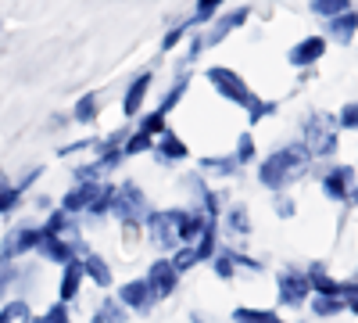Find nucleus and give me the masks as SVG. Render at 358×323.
Segmentation results:
<instances>
[{
	"label": "nucleus",
	"instance_id": "nucleus-1",
	"mask_svg": "<svg viewBox=\"0 0 358 323\" xmlns=\"http://www.w3.org/2000/svg\"><path fill=\"white\" fill-rule=\"evenodd\" d=\"M308 162H312V155H308L305 144H287V148L273 151L258 165V184L268 187V191H283L287 184H294L297 176L308 169Z\"/></svg>",
	"mask_w": 358,
	"mask_h": 323
},
{
	"label": "nucleus",
	"instance_id": "nucleus-2",
	"mask_svg": "<svg viewBox=\"0 0 358 323\" xmlns=\"http://www.w3.org/2000/svg\"><path fill=\"white\" fill-rule=\"evenodd\" d=\"M111 216L122 223L126 238H133L136 230H143L147 216H151V205H147V194L140 191V184L126 180V184L115 187V194H111Z\"/></svg>",
	"mask_w": 358,
	"mask_h": 323
},
{
	"label": "nucleus",
	"instance_id": "nucleus-3",
	"mask_svg": "<svg viewBox=\"0 0 358 323\" xmlns=\"http://www.w3.org/2000/svg\"><path fill=\"white\" fill-rule=\"evenodd\" d=\"M183 212H187V209H162V212L151 209L143 230H147V238H151V245H155L158 252L172 255V252L179 248V230H176V226H179V219H183Z\"/></svg>",
	"mask_w": 358,
	"mask_h": 323
},
{
	"label": "nucleus",
	"instance_id": "nucleus-4",
	"mask_svg": "<svg viewBox=\"0 0 358 323\" xmlns=\"http://www.w3.org/2000/svg\"><path fill=\"white\" fill-rule=\"evenodd\" d=\"M305 148L312 158H326L337 151V119L326 111H315L305 119Z\"/></svg>",
	"mask_w": 358,
	"mask_h": 323
},
{
	"label": "nucleus",
	"instance_id": "nucleus-5",
	"mask_svg": "<svg viewBox=\"0 0 358 323\" xmlns=\"http://www.w3.org/2000/svg\"><path fill=\"white\" fill-rule=\"evenodd\" d=\"M208 76V83H212L215 86V94L219 97H226L229 104H241V108H251L258 97L251 94V86L241 79V76H236L233 69H226V65H212V69H208L204 72Z\"/></svg>",
	"mask_w": 358,
	"mask_h": 323
},
{
	"label": "nucleus",
	"instance_id": "nucleus-6",
	"mask_svg": "<svg viewBox=\"0 0 358 323\" xmlns=\"http://www.w3.org/2000/svg\"><path fill=\"white\" fill-rule=\"evenodd\" d=\"M40 238H43L40 223H22V226L8 230L4 241H0V259H11L15 262V259H22L29 252H36L40 248Z\"/></svg>",
	"mask_w": 358,
	"mask_h": 323
},
{
	"label": "nucleus",
	"instance_id": "nucleus-7",
	"mask_svg": "<svg viewBox=\"0 0 358 323\" xmlns=\"http://www.w3.org/2000/svg\"><path fill=\"white\" fill-rule=\"evenodd\" d=\"M276 295H280V305L287 309H301L312 295V284H308V273H297V270H280L276 277Z\"/></svg>",
	"mask_w": 358,
	"mask_h": 323
},
{
	"label": "nucleus",
	"instance_id": "nucleus-8",
	"mask_svg": "<svg viewBox=\"0 0 358 323\" xmlns=\"http://www.w3.org/2000/svg\"><path fill=\"white\" fill-rule=\"evenodd\" d=\"M179 273L176 266H172V259L169 255H162V259H155L151 266H147V273H143V280L151 284V291H155V298L162 302V298H172V291L179 287Z\"/></svg>",
	"mask_w": 358,
	"mask_h": 323
},
{
	"label": "nucleus",
	"instance_id": "nucleus-9",
	"mask_svg": "<svg viewBox=\"0 0 358 323\" xmlns=\"http://www.w3.org/2000/svg\"><path fill=\"white\" fill-rule=\"evenodd\" d=\"M118 302H122L129 312H151V309L158 305V298H155L151 284H147L143 277H136V280H126L122 287H118Z\"/></svg>",
	"mask_w": 358,
	"mask_h": 323
},
{
	"label": "nucleus",
	"instance_id": "nucleus-10",
	"mask_svg": "<svg viewBox=\"0 0 358 323\" xmlns=\"http://www.w3.org/2000/svg\"><path fill=\"white\" fill-rule=\"evenodd\" d=\"M40 230H43V226H40ZM36 252H40L47 262H57V266H69V262H76V259H83V255H86V245H72V241L54 238V233H43Z\"/></svg>",
	"mask_w": 358,
	"mask_h": 323
},
{
	"label": "nucleus",
	"instance_id": "nucleus-11",
	"mask_svg": "<svg viewBox=\"0 0 358 323\" xmlns=\"http://www.w3.org/2000/svg\"><path fill=\"white\" fill-rule=\"evenodd\" d=\"M104 191V184L101 180H86V184H76L72 191H65V198H62V205L57 209H65L69 216H86L90 212V205L97 201V194Z\"/></svg>",
	"mask_w": 358,
	"mask_h": 323
},
{
	"label": "nucleus",
	"instance_id": "nucleus-12",
	"mask_svg": "<svg viewBox=\"0 0 358 323\" xmlns=\"http://www.w3.org/2000/svg\"><path fill=\"white\" fill-rule=\"evenodd\" d=\"M151 86H155V72L151 69H143V72H136L129 79L126 94H122V115H126V119H136V115L143 111V97H147Z\"/></svg>",
	"mask_w": 358,
	"mask_h": 323
},
{
	"label": "nucleus",
	"instance_id": "nucleus-13",
	"mask_svg": "<svg viewBox=\"0 0 358 323\" xmlns=\"http://www.w3.org/2000/svg\"><path fill=\"white\" fill-rule=\"evenodd\" d=\"M151 155L158 158V165H179V162L190 158V148H187V140L179 137V133L165 130V133L155 140V151H151Z\"/></svg>",
	"mask_w": 358,
	"mask_h": 323
},
{
	"label": "nucleus",
	"instance_id": "nucleus-14",
	"mask_svg": "<svg viewBox=\"0 0 358 323\" xmlns=\"http://www.w3.org/2000/svg\"><path fill=\"white\" fill-rule=\"evenodd\" d=\"M322 191H326V198H330V201H348L351 191H355V169H351V165H334V169H326Z\"/></svg>",
	"mask_w": 358,
	"mask_h": 323
},
{
	"label": "nucleus",
	"instance_id": "nucleus-15",
	"mask_svg": "<svg viewBox=\"0 0 358 323\" xmlns=\"http://www.w3.org/2000/svg\"><path fill=\"white\" fill-rule=\"evenodd\" d=\"M251 18V11L248 8H236V11H229V15H222V18H212L208 22V33H204V40H208V47H219L229 33H236L244 22Z\"/></svg>",
	"mask_w": 358,
	"mask_h": 323
},
{
	"label": "nucleus",
	"instance_id": "nucleus-16",
	"mask_svg": "<svg viewBox=\"0 0 358 323\" xmlns=\"http://www.w3.org/2000/svg\"><path fill=\"white\" fill-rule=\"evenodd\" d=\"M40 226H43V233H54V238H62V241L83 245V238H79V219H76V216H69L65 209H54Z\"/></svg>",
	"mask_w": 358,
	"mask_h": 323
},
{
	"label": "nucleus",
	"instance_id": "nucleus-17",
	"mask_svg": "<svg viewBox=\"0 0 358 323\" xmlns=\"http://www.w3.org/2000/svg\"><path fill=\"white\" fill-rule=\"evenodd\" d=\"M322 54H326V36H305L297 47H290L287 62H290V65H297V69H308V65H315V62H319Z\"/></svg>",
	"mask_w": 358,
	"mask_h": 323
},
{
	"label": "nucleus",
	"instance_id": "nucleus-18",
	"mask_svg": "<svg viewBox=\"0 0 358 323\" xmlns=\"http://www.w3.org/2000/svg\"><path fill=\"white\" fill-rule=\"evenodd\" d=\"M83 280H86L83 259H76V262H69V266H62V280H57V302H76Z\"/></svg>",
	"mask_w": 358,
	"mask_h": 323
},
{
	"label": "nucleus",
	"instance_id": "nucleus-19",
	"mask_svg": "<svg viewBox=\"0 0 358 323\" xmlns=\"http://www.w3.org/2000/svg\"><path fill=\"white\" fill-rule=\"evenodd\" d=\"M83 270H86V277L94 280L97 287H111V280H115L111 262H108L104 255H97V252H86V255H83Z\"/></svg>",
	"mask_w": 358,
	"mask_h": 323
},
{
	"label": "nucleus",
	"instance_id": "nucleus-20",
	"mask_svg": "<svg viewBox=\"0 0 358 323\" xmlns=\"http://www.w3.org/2000/svg\"><path fill=\"white\" fill-rule=\"evenodd\" d=\"M194 252H197V262H212L215 252H219V223L208 219V226L201 230V238L194 241Z\"/></svg>",
	"mask_w": 358,
	"mask_h": 323
},
{
	"label": "nucleus",
	"instance_id": "nucleus-21",
	"mask_svg": "<svg viewBox=\"0 0 358 323\" xmlns=\"http://www.w3.org/2000/svg\"><path fill=\"white\" fill-rule=\"evenodd\" d=\"M97 115H101V97H97V94H83V97L72 104V123H79V126L97 123Z\"/></svg>",
	"mask_w": 358,
	"mask_h": 323
},
{
	"label": "nucleus",
	"instance_id": "nucleus-22",
	"mask_svg": "<svg viewBox=\"0 0 358 323\" xmlns=\"http://www.w3.org/2000/svg\"><path fill=\"white\" fill-rule=\"evenodd\" d=\"M326 22H330V36H334L337 43H351L355 33H358V15H355V11H344V15L326 18Z\"/></svg>",
	"mask_w": 358,
	"mask_h": 323
},
{
	"label": "nucleus",
	"instance_id": "nucleus-23",
	"mask_svg": "<svg viewBox=\"0 0 358 323\" xmlns=\"http://www.w3.org/2000/svg\"><path fill=\"white\" fill-rule=\"evenodd\" d=\"M136 130L147 133L151 140H158V137L169 130V115L158 111V108H155V111H140V115H136Z\"/></svg>",
	"mask_w": 358,
	"mask_h": 323
},
{
	"label": "nucleus",
	"instance_id": "nucleus-24",
	"mask_svg": "<svg viewBox=\"0 0 358 323\" xmlns=\"http://www.w3.org/2000/svg\"><path fill=\"white\" fill-rule=\"evenodd\" d=\"M233 323H283V316L276 309H255V305H241L233 309Z\"/></svg>",
	"mask_w": 358,
	"mask_h": 323
},
{
	"label": "nucleus",
	"instance_id": "nucleus-25",
	"mask_svg": "<svg viewBox=\"0 0 358 323\" xmlns=\"http://www.w3.org/2000/svg\"><path fill=\"white\" fill-rule=\"evenodd\" d=\"M126 319H129V309L118 302V298H104L94 309V323H126Z\"/></svg>",
	"mask_w": 358,
	"mask_h": 323
},
{
	"label": "nucleus",
	"instance_id": "nucleus-26",
	"mask_svg": "<svg viewBox=\"0 0 358 323\" xmlns=\"http://www.w3.org/2000/svg\"><path fill=\"white\" fill-rule=\"evenodd\" d=\"M308 284L315 295H341V280H334L330 273H326V266H312L308 270Z\"/></svg>",
	"mask_w": 358,
	"mask_h": 323
},
{
	"label": "nucleus",
	"instance_id": "nucleus-27",
	"mask_svg": "<svg viewBox=\"0 0 358 323\" xmlns=\"http://www.w3.org/2000/svg\"><path fill=\"white\" fill-rule=\"evenodd\" d=\"M212 270L219 280H233L236 277V248H219L212 259Z\"/></svg>",
	"mask_w": 358,
	"mask_h": 323
},
{
	"label": "nucleus",
	"instance_id": "nucleus-28",
	"mask_svg": "<svg viewBox=\"0 0 358 323\" xmlns=\"http://www.w3.org/2000/svg\"><path fill=\"white\" fill-rule=\"evenodd\" d=\"M236 158L233 155H212V158H201V172H212V176H236Z\"/></svg>",
	"mask_w": 358,
	"mask_h": 323
},
{
	"label": "nucleus",
	"instance_id": "nucleus-29",
	"mask_svg": "<svg viewBox=\"0 0 358 323\" xmlns=\"http://www.w3.org/2000/svg\"><path fill=\"white\" fill-rule=\"evenodd\" d=\"M187 86H190V76H187V72H179V76H176V86H169V94L162 97L158 111H165V115H169V111H172V108H176L179 101H183V94H187Z\"/></svg>",
	"mask_w": 358,
	"mask_h": 323
},
{
	"label": "nucleus",
	"instance_id": "nucleus-30",
	"mask_svg": "<svg viewBox=\"0 0 358 323\" xmlns=\"http://www.w3.org/2000/svg\"><path fill=\"white\" fill-rule=\"evenodd\" d=\"M122 151H126V158L147 155V151H155V140L147 137V133H140V130H129V137H126V144H122Z\"/></svg>",
	"mask_w": 358,
	"mask_h": 323
},
{
	"label": "nucleus",
	"instance_id": "nucleus-31",
	"mask_svg": "<svg viewBox=\"0 0 358 323\" xmlns=\"http://www.w3.org/2000/svg\"><path fill=\"white\" fill-rule=\"evenodd\" d=\"M222 223H226L229 233H248V230H251V219H248V209H244V205H233V209L222 216Z\"/></svg>",
	"mask_w": 358,
	"mask_h": 323
},
{
	"label": "nucleus",
	"instance_id": "nucleus-32",
	"mask_svg": "<svg viewBox=\"0 0 358 323\" xmlns=\"http://www.w3.org/2000/svg\"><path fill=\"white\" fill-rule=\"evenodd\" d=\"M312 11L319 18H337V15L351 11V0H312Z\"/></svg>",
	"mask_w": 358,
	"mask_h": 323
},
{
	"label": "nucleus",
	"instance_id": "nucleus-33",
	"mask_svg": "<svg viewBox=\"0 0 358 323\" xmlns=\"http://www.w3.org/2000/svg\"><path fill=\"white\" fill-rule=\"evenodd\" d=\"M312 312L315 316H337V312H344V302H341V295H315Z\"/></svg>",
	"mask_w": 358,
	"mask_h": 323
},
{
	"label": "nucleus",
	"instance_id": "nucleus-34",
	"mask_svg": "<svg viewBox=\"0 0 358 323\" xmlns=\"http://www.w3.org/2000/svg\"><path fill=\"white\" fill-rule=\"evenodd\" d=\"M169 259H172V266H176L179 273H187V270L197 266V252H194V245H179Z\"/></svg>",
	"mask_w": 358,
	"mask_h": 323
},
{
	"label": "nucleus",
	"instance_id": "nucleus-35",
	"mask_svg": "<svg viewBox=\"0 0 358 323\" xmlns=\"http://www.w3.org/2000/svg\"><path fill=\"white\" fill-rule=\"evenodd\" d=\"M111 194H115V184H104V191L97 194V201L90 205V219H104V216H111Z\"/></svg>",
	"mask_w": 358,
	"mask_h": 323
},
{
	"label": "nucleus",
	"instance_id": "nucleus-36",
	"mask_svg": "<svg viewBox=\"0 0 358 323\" xmlns=\"http://www.w3.org/2000/svg\"><path fill=\"white\" fill-rule=\"evenodd\" d=\"M18 201H22L18 184H8V176H4V180H0V216H8Z\"/></svg>",
	"mask_w": 358,
	"mask_h": 323
},
{
	"label": "nucleus",
	"instance_id": "nucleus-37",
	"mask_svg": "<svg viewBox=\"0 0 358 323\" xmlns=\"http://www.w3.org/2000/svg\"><path fill=\"white\" fill-rule=\"evenodd\" d=\"M222 4H226V0H197V8H194V25H208V22L219 15Z\"/></svg>",
	"mask_w": 358,
	"mask_h": 323
},
{
	"label": "nucleus",
	"instance_id": "nucleus-38",
	"mask_svg": "<svg viewBox=\"0 0 358 323\" xmlns=\"http://www.w3.org/2000/svg\"><path fill=\"white\" fill-rule=\"evenodd\" d=\"M18 277H22V273H18L15 262H11V259H0V298H4L8 291L18 284Z\"/></svg>",
	"mask_w": 358,
	"mask_h": 323
},
{
	"label": "nucleus",
	"instance_id": "nucleus-39",
	"mask_svg": "<svg viewBox=\"0 0 358 323\" xmlns=\"http://www.w3.org/2000/svg\"><path fill=\"white\" fill-rule=\"evenodd\" d=\"M233 158H236V165L255 162V137H251V133H241V137H236V151H233Z\"/></svg>",
	"mask_w": 358,
	"mask_h": 323
},
{
	"label": "nucleus",
	"instance_id": "nucleus-40",
	"mask_svg": "<svg viewBox=\"0 0 358 323\" xmlns=\"http://www.w3.org/2000/svg\"><path fill=\"white\" fill-rule=\"evenodd\" d=\"M190 29H194V18H187V22H179V25H172L169 29V33H165V40H162V50H172L179 40H183L187 33H190Z\"/></svg>",
	"mask_w": 358,
	"mask_h": 323
},
{
	"label": "nucleus",
	"instance_id": "nucleus-41",
	"mask_svg": "<svg viewBox=\"0 0 358 323\" xmlns=\"http://www.w3.org/2000/svg\"><path fill=\"white\" fill-rule=\"evenodd\" d=\"M40 323H72V312H69V302H54L43 316H40Z\"/></svg>",
	"mask_w": 358,
	"mask_h": 323
},
{
	"label": "nucleus",
	"instance_id": "nucleus-42",
	"mask_svg": "<svg viewBox=\"0 0 358 323\" xmlns=\"http://www.w3.org/2000/svg\"><path fill=\"white\" fill-rule=\"evenodd\" d=\"M341 302H344V309H348V312H355V316H358V280L341 284Z\"/></svg>",
	"mask_w": 358,
	"mask_h": 323
},
{
	"label": "nucleus",
	"instance_id": "nucleus-43",
	"mask_svg": "<svg viewBox=\"0 0 358 323\" xmlns=\"http://www.w3.org/2000/svg\"><path fill=\"white\" fill-rule=\"evenodd\" d=\"M90 148H101V140H97V137H83V140H72V144H65V148L57 151V155H62V158H69V155H76V151H90Z\"/></svg>",
	"mask_w": 358,
	"mask_h": 323
},
{
	"label": "nucleus",
	"instance_id": "nucleus-44",
	"mask_svg": "<svg viewBox=\"0 0 358 323\" xmlns=\"http://www.w3.org/2000/svg\"><path fill=\"white\" fill-rule=\"evenodd\" d=\"M273 111H276V101H255V104L248 108V119H251V123H262V119H268Z\"/></svg>",
	"mask_w": 358,
	"mask_h": 323
},
{
	"label": "nucleus",
	"instance_id": "nucleus-45",
	"mask_svg": "<svg viewBox=\"0 0 358 323\" xmlns=\"http://www.w3.org/2000/svg\"><path fill=\"white\" fill-rule=\"evenodd\" d=\"M337 126H344V130H358V101H355V104H344V111L337 115Z\"/></svg>",
	"mask_w": 358,
	"mask_h": 323
},
{
	"label": "nucleus",
	"instance_id": "nucleus-46",
	"mask_svg": "<svg viewBox=\"0 0 358 323\" xmlns=\"http://www.w3.org/2000/svg\"><path fill=\"white\" fill-rule=\"evenodd\" d=\"M208 50V40H204V33H194L190 36V50H187V57H190V62H197V57Z\"/></svg>",
	"mask_w": 358,
	"mask_h": 323
},
{
	"label": "nucleus",
	"instance_id": "nucleus-47",
	"mask_svg": "<svg viewBox=\"0 0 358 323\" xmlns=\"http://www.w3.org/2000/svg\"><path fill=\"white\" fill-rule=\"evenodd\" d=\"M276 212L287 219V216H294V201L290 198H276Z\"/></svg>",
	"mask_w": 358,
	"mask_h": 323
},
{
	"label": "nucleus",
	"instance_id": "nucleus-48",
	"mask_svg": "<svg viewBox=\"0 0 358 323\" xmlns=\"http://www.w3.org/2000/svg\"><path fill=\"white\" fill-rule=\"evenodd\" d=\"M351 198H355V201H358V180H355V191H351Z\"/></svg>",
	"mask_w": 358,
	"mask_h": 323
},
{
	"label": "nucleus",
	"instance_id": "nucleus-49",
	"mask_svg": "<svg viewBox=\"0 0 358 323\" xmlns=\"http://www.w3.org/2000/svg\"><path fill=\"white\" fill-rule=\"evenodd\" d=\"M25 323H40V316H33V319H25Z\"/></svg>",
	"mask_w": 358,
	"mask_h": 323
},
{
	"label": "nucleus",
	"instance_id": "nucleus-50",
	"mask_svg": "<svg viewBox=\"0 0 358 323\" xmlns=\"http://www.w3.org/2000/svg\"><path fill=\"white\" fill-rule=\"evenodd\" d=\"M0 180H4V169H0Z\"/></svg>",
	"mask_w": 358,
	"mask_h": 323
}]
</instances>
